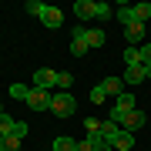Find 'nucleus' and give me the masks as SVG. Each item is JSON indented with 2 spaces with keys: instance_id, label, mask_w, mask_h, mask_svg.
Returning <instances> with one entry per match:
<instances>
[{
  "instance_id": "4",
  "label": "nucleus",
  "mask_w": 151,
  "mask_h": 151,
  "mask_svg": "<svg viewBox=\"0 0 151 151\" xmlns=\"http://www.w3.org/2000/svg\"><path fill=\"white\" fill-rule=\"evenodd\" d=\"M37 20L44 24V27H50V30H57L60 24H64V14H60L57 7H50V4H44V7H40V17H37Z\"/></svg>"
},
{
  "instance_id": "15",
  "label": "nucleus",
  "mask_w": 151,
  "mask_h": 151,
  "mask_svg": "<svg viewBox=\"0 0 151 151\" xmlns=\"http://www.w3.org/2000/svg\"><path fill=\"white\" fill-rule=\"evenodd\" d=\"M14 131H17V118L0 114V138H14Z\"/></svg>"
},
{
  "instance_id": "8",
  "label": "nucleus",
  "mask_w": 151,
  "mask_h": 151,
  "mask_svg": "<svg viewBox=\"0 0 151 151\" xmlns=\"http://www.w3.org/2000/svg\"><path fill=\"white\" fill-rule=\"evenodd\" d=\"M145 81H148V70H145V64L124 67V87H134V84H145Z\"/></svg>"
},
{
  "instance_id": "7",
  "label": "nucleus",
  "mask_w": 151,
  "mask_h": 151,
  "mask_svg": "<svg viewBox=\"0 0 151 151\" xmlns=\"http://www.w3.org/2000/svg\"><path fill=\"white\" fill-rule=\"evenodd\" d=\"M124 40H128V47H141V44H145V24L131 20L128 27H124Z\"/></svg>"
},
{
  "instance_id": "9",
  "label": "nucleus",
  "mask_w": 151,
  "mask_h": 151,
  "mask_svg": "<svg viewBox=\"0 0 151 151\" xmlns=\"http://www.w3.org/2000/svg\"><path fill=\"white\" fill-rule=\"evenodd\" d=\"M141 124H145V111H141V108H134V111L128 114V118L121 121V128H124V131H131V134H134V131L141 128Z\"/></svg>"
},
{
  "instance_id": "6",
  "label": "nucleus",
  "mask_w": 151,
  "mask_h": 151,
  "mask_svg": "<svg viewBox=\"0 0 151 151\" xmlns=\"http://www.w3.org/2000/svg\"><path fill=\"white\" fill-rule=\"evenodd\" d=\"M87 50H91V47H87V30L84 27H74V30H70V54H74V57H84Z\"/></svg>"
},
{
  "instance_id": "20",
  "label": "nucleus",
  "mask_w": 151,
  "mask_h": 151,
  "mask_svg": "<svg viewBox=\"0 0 151 151\" xmlns=\"http://www.w3.org/2000/svg\"><path fill=\"white\" fill-rule=\"evenodd\" d=\"M84 128H87V138H101V121H97V118H87Z\"/></svg>"
},
{
  "instance_id": "16",
  "label": "nucleus",
  "mask_w": 151,
  "mask_h": 151,
  "mask_svg": "<svg viewBox=\"0 0 151 151\" xmlns=\"http://www.w3.org/2000/svg\"><path fill=\"white\" fill-rule=\"evenodd\" d=\"M30 91H34V87H27V84H10V87H7V94H10L14 101H24V104H27Z\"/></svg>"
},
{
  "instance_id": "24",
  "label": "nucleus",
  "mask_w": 151,
  "mask_h": 151,
  "mask_svg": "<svg viewBox=\"0 0 151 151\" xmlns=\"http://www.w3.org/2000/svg\"><path fill=\"white\" fill-rule=\"evenodd\" d=\"M97 141H101V138H84V141H77V148H74V151H94Z\"/></svg>"
},
{
  "instance_id": "18",
  "label": "nucleus",
  "mask_w": 151,
  "mask_h": 151,
  "mask_svg": "<svg viewBox=\"0 0 151 151\" xmlns=\"http://www.w3.org/2000/svg\"><path fill=\"white\" fill-rule=\"evenodd\" d=\"M74 148H77V141H74V138H67V134L54 138V151H74Z\"/></svg>"
},
{
  "instance_id": "14",
  "label": "nucleus",
  "mask_w": 151,
  "mask_h": 151,
  "mask_svg": "<svg viewBox=\"0 0 151 151\" xmlns=\"http://www.w3.org/2000/svg\"><path fill=\"white\" fill-rule=\"evenodd\" d=\"M114 17H118L121 27H128V24L134 20V10H131V4H118V7H114Z\"/></svg>"
},
{
  "instance_id": "1",
  "label": "nucleus",
  "mask_w": 151,
  "mask_h": 151,
  "mask_svg": "<svg viewBox=\"0 0 151 151\" xmlns=\"http://www.w3.org/2000/svg\"><path fill=\"white\" fill-rule=\"evenodd\" d=\"M77 108L74 94L70 91H54V97H50V114H57V118H70Z\"/></svg>"
},
{
  "instance_id": "10",
  "label": "nucleus",
  "mask_w": 151,
  "mask_h": 151,
  "mask_svg": "<svg viewBox=\"0 0 151 151\" xmlns=\"http://www.w3.org/2000/svg\"><path fill=\"white\" fill-rule=\"evenodd\" d=\"M74 14L81 17V20H91V17H97V4H94V0H77Z\"/></svg>"
},
{
  "instance_id": "28",
  "label": "nucleus",
  "mask_w": 151,
  "mask_h": 151,
  "mask_svg": "<svg viewBox=\"0 0 151 151\" xmlns=\"http://www.w3.org/2000/svg\"><path fill=\"white\" fill-rule=\"evenodd\" d=\"M14 138H20V141L27 138V124H24V121H17V131H14Z\"/></svg>"
},
{
  "instance_id": "19",
  "label": "nucleus",
  "mask_w": 151,
  "mask_h": 151,
  "mask_svg": "<svg viewBox=\"0 0 151 151\" xmlns=\"http://www.w3.org/2000/svg\"><path fill=\"white\" fill-rule=\"evenodd\" d=\"M104 40H108L104 30H87V47H104Z\"/></svg>"
},
{
  "instance_id": "13",
  "label": "nucleus",
  "mask_w": 151,
  "mask_h": 151,
  "mask_svg": "<svg viewBox=\"0 0 151 151\" xmlns=\"http://www.w3.org/2000/svg\"><path fill=\"white\" fill-rule=\"evenodd\" d=\"M118 134H121V124H118V121H111V118H108V121H101V138L108 141V145H111Z\"/></svg>"
},
{
  "instance_id": "12",
  "label": "nucleus",
  "mask_w": 151,
  "mask_h": 151,
  "mask_svg": "<svg viewBox=\"0 0 151 151\" xmlns=\"http://www.w3.org/2000/svg\"><path fill=\"white\" fill-rule=\"evenodd\" d=\"M101 87H104V94L121 97V94H124V77H104V81H101Z\"/></svg>"
},
{
  "instance_id": "27",
  "label": "nucleus",
  "mask_w": 151,
  "mask_h": 151,
  "mask_svg": "<svg viewBox=\"0 0 151 151\" xmlns=\"http://www.w3.org/2000/svg\"><path fill=\"white\" fill-rule=\"evenodd\" d=\"M40 0H27V14H34V17H40Z\"/></svg>"
},
{
  "instance_id": "30",
  "label": "nucleus",
  "mask_w": 151,
  "mask_h": 151,
  "mask_svg": "<svg viewBox=\"0 0 151 151\" xmlns=\"http://www.w3.org/2000/svg\"><path fill=\"white\" fill-rule=\"evenodd\" d=\"M0 114H4V104H0Z\"/></svg>"
},
{
  "instance_id": "11",
  "label": "nucleus",
  "mask_w": 151,
  "mask_h": 151,
  "mask_svg": "<svg viewBox=\"0 0 151 151\" xmlns=\"http://www.w3.org/2000/svg\"><path fill=\"white\" fill-rule=\"evenodd\" d=\"M111 148H114V151H131V148H134V134L121 128V134H118V138L111 141Z\"/></svg>"
},
{
  "instance_id": "23",
  "label": "nucleus",
  "mask_w": 151,
  "mask_h": 151,
  "mask_svg": "<svg viewBox=\"0 0 151 151\" xmlns=\"http://www.w3.org/2000/svg\"><path fill=\"white\" fill-rule=\"evenodd\" d=\"M70 84H74V77H70L67 70H60V74H57V91H67Z\"/></svg>"
},
{
  "instance_id": "3",
  "label": "nucleus",
  "mask_w": 151,
  "mask_h": 151,
  "mask_svg": "<svg viewBox=\"0 0 151 151\" xmlns=\"http://www.w3.org/2000/svg\"><path fill=\"white\" fill-rule=\"evenodd\" d=\"M50 97H54V91H40V87H34L30 97H27V108L30 111H50Z\"/></svg>"
},
{
  "instance_id": "5",
  "label": "nucleus",
  "mask_w": 151,
  "mask_h": 151,
  "mask_svg": "<svg viewBox=\"0 0 151 151\" xmlns=\"http://www.w3.org/2000/svg\"><path fill=\"white\" fill-rule=\"evenodd\" d=\"M34 87H40V91H57V70L40 67L37 74H34Z\"/></svg>"
},
{
  "instance_id": "17",
  "label": "nucleus",
  "mask_w": 151,
  "mask_h": 151,
  "mask_svg": "<svg viewBox=\"0 0 151 151\" xmlns=\"http://www.w3.org/2000/svg\"><path fill=\"white\" fill-rule=\"evenodd\" d=\"M131 10H134V20L138 24H148L151 20V4H134Z\"/></svg>"
},
{
  "instance_id": "25",
  "label": "nucleus",
  "mask_w": 151,
  "mask_h": 151,
  "mask_svg": "<svg viewBox=\"0 0 151 151\" xmlns=\"http://www.w3.org/2000/svg\"><path fill=\"white\" fill-rule=\"evenodd\" d=\"M138 54H141V64H151V44H141V47H138Z\"/></svg>"
},
{
  "instance_id": "22",
  "label": "nucleus",
  "mask_w": 151,
  "mask_h": 151,
  "mask_svg": "<svg viewBox=\"0 0 151 151\" xmlns=\"http://www.w3.org/2000/svg\"><path fill=\"white\" fill-rule=\"evenodd\" d=\"M0 151H20V138H0Z\"/></svg>"
},
{
  "instance_id": "29",
  "label": "nucleus",
  "mask_w": 151,
  "mask_h": 151,
  "mask_svg": "<svg viewBox=\"0 0 151 151\" xmlns=\"http://www.w3.org/2000/svg\"><path fill=\"white\" fill-rule=\"evenodd\" d=\"M145 70H148V81H151V64H148V67H145Z\"/></svg>"
},
{
  "instance_id": "26",
  "label": "nucleus",
  "mask_w": 151,
  "mask_h": 151,
  "mask_svg": "<svg viewBox=\"0 0 151 151\" xmlns=\"http://www.w3.org/2000/svg\"><path fill=\"white\" fill-rule=\"evenodd\" d=\"M104 97H108V94H104V87H101V84H94V87H91V101H94V104H101Z\"/></svg>"
},
{
  "instance_id": "2",
  "label": "nucleus",
  "mask_w": 151,
  "mask_h": 151,
  "mask_svg": "<svg viewBox=\"0 0 151 151\" xmlns=\"http://www.w3.org/2000/svg\"><path fill=\"white\" fill-rule=\"evenodd\" d=\"M138 108V101H134V94H131V91H124L121 97H114V111H111V121H124V118H128V114L131 111H134Z\"/></svg>"
},
{
  "instance_id": "21",
  "label": "nucleus",
  "mask_w": 151,
  "mask_h": 151,
  "mask_svg": "<svg viewBox=\"0 0 151 151\" xmlns=\"http://www.w3.org/2000/svg\"><path fill=\"white\" fill-rule=\"evenodd\" d=\"M124 64H128V67L141 64V54H138V47H128V50H124Z\"/></svg>"
}]
</instances>
